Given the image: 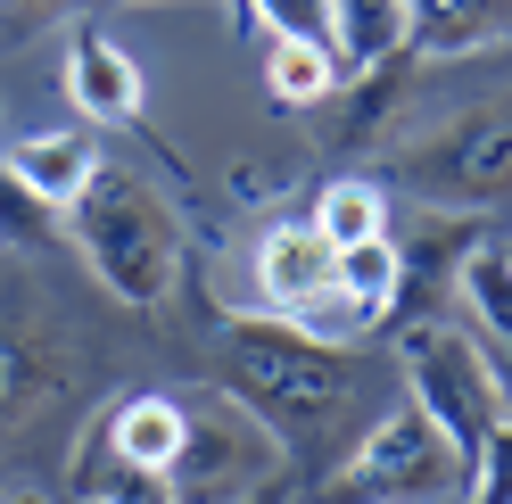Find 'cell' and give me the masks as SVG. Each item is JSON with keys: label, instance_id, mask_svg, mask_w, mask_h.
Wrapping results in <instances>:
<instances>
[{"label": "cell", "instance_id": "9c48e42d", "mask_svg": "<svg viewBox=\"0 0 512 504\" xmlns=\"http://www.w3.org/2000/svg\"><path fill=\"white\" fill-rule=\"evenodd\" d=\"M0 166H9L42 207L67 215V207L91 191V174L108 166V149H100V133H91V124H34V133H17L9 149H0Z\"/></svg>", "mask_w": 512, "mask_h": 504}, {"label": "cell", "instance_id": "ac0fdd59", "mask_svg": "<svg viewBox=\"0 0 512 504\" xmlns=\"http://www.w3.org/2000/svg\"><path fill=\"white\" fill-rule=\"evenodd\" d=\"M240 9L265 25V42H323L331 50V0H240Z\"/></svg>", "mask_w": 512, "mask_h": 504}, {"label": "cell", "instance_id": "3957f363", "mask_svg": "<svg viewBox=\"0 0 512 504\" xmlns=\"http://www.w3.org/2000/svg\"><path fill=\"white\" fill-rule=\"evenodd\" d=\"M67 240L83 248V265L100 273L124 306H157L182 281V224L133 166L91 174V191L67 207Z\"/></svg>", "mask_w": 512, "mask_h": 504}, {"label": "cell", "instance_id": "7c38bea8", "mask_svg": "<svg viewBox=\"0 0 512 504\" xmlns=\"http://www.w3.org/2000/svg\"><path fill=\"white\" fill-rule=\"evenodd\" d=\"M67 100H75V116L100 133V124H133L141 116V100H149V83H141V67L124 58L108 34H83L67 42Z\"/></svg>", "mask_w": 512, "mask_h": 504}, {"label": "cell", "instance_id": "603a6c76", "mask_svg": "<svg viewBox=\"0 0 512 504\" xmlns=\"http://www.w3.org/2000/svg\"><path fill=\"white\" fill-rule=\"evenodd\" d=\"M248 504H298V496H290V488H281V480H273V488H256Z\"/></svg>", "mask_w": 512, "mask_h": 504}, {"label": "cell", "instance_id": "8fae6325", "mask_svg": "<svg viewBox=\"0 0 512 504\" xmlns=\"http://www.w3.org/2000/svg\"><path fill=\"white\" fill-rule=\"evenodd\" d=\"M182 422H190V397H166V389H141V397H124L108 405V422H100V463H124V471H157L166 480V463L182 455Z\"/></svg>", "mask_w": 512, "mask_h": 504}, {"label": "cell", "instance_id": "ffe728a7", "mask_svg": "<svg viewBox=\"0 0 512 504\" xmlns=\"http://www.w3.org/2000/svg\"><path fill=\"white\" fill-rule=\"evenodd\" d=\"M463 504H512V414L488 430V447L471 455V480H463Z\"/></svg>", "mask_w": 512, "mask_h": 504}, {"label": "cell", "instance_id": "2e32d148", "mask_svg": "<svg viewBox=\"0 0 512 504\" xmlns=\"http://www.w3.org/2000/svg\"><path fill=\"white\" fill-rule=\"evenodd\" d=\"M331 281H339V290L356 298L364 314H380V323H389V314H397V240L380 232V240H364V248H339Z\"/></svg>", "mask_w": 512, "mask_h": 504}, {"label": "cell", "instance_id": "8992f818", "mask_svg": "<svg viewBox=\"0 0 512 504\" xmlns=\"http://www.w3.org/2000/svg\"><path fill=\"white\" fill-rule=\"evenodd\" d=\"M405 372H413V405L463 447V463L488 447V430L504 422V389L488 372V348H479L471 323H422L405 331Z\"/></svg>", "mask_w": 512, "mask_h": 504}, {"label": "cell", "instance_id": "cb8c5ba5", "mask_svg": "<svg viewBox=\"0 0 512 504\" xmlns=\"http://www.w3.org/2000/svg\"><path fill=\"white\" fill-rule=\"evenodd\" d=\"M504 257H512V232H504Z\"/></svg>", "mask_w": 512, "mask_h": 504}, {"label": "cell", "instance_id": "484cf974", "mask_svg": "<svg viewBox=\"0 0 512 504\" xmlns=\"http://www.w3.org/2000/svg\"><path fill=\"white\" fill-rule=\"evenodd\" d=\"M455 504H463V496H455Z\"/></svg>", "mask_w": 512, "mask_h": 504}, {"label": "cell", "instance_id": "7402d4cb", "mask_svg": "<svg viewBox=\"0 0 512 504\" xmlns=\"http://www.w3.org/2000/svg\"><path fill=\"white\" fill-rule=\"evenodd\" d=\"M0 504H50L42 488H0Z\"/></svg>", "mask_w": 512, "mask_h": 504}, {"label": "cell", "instance_id": "6da1fadb", "mask_svg": "<svg viewBox=\"0 0 512 504\" xmlns=\"http://www.w3.org/2000/svg\"><path fill=\"white\" fill-rule=\"evenodd\" d=\"M223 397H240L273 430V447L298 455V471H314V488L380 422V414H356L364 397L356 348H323V339L290 331L281 314H232L223 323Z\"/></svg>", "mask_w": 512, "mask_h": 504}, {"label": "cell", "instance_id": "4fadbf2b", "mask_svg": "<svg viewBox=\"0 0 512 504\" xmlns=\"http://www.w3.org/2000/svg\"><path fill=\"white\" fill-rule=\"evenodd\" d=\"M331 58L339 83L405 58V0H331Z\"/></svg>", "mask_w": 512, "mask_h": 504}, {"label": "cell", "instance_id": "277c9868", "mask_svg": "<svg viewBox=\"0 0 512 504\" xmlns=\"http://www.w3.org/2000/svg\"><path fill=\"white\" fill-rule=\"evenodd\" d=\"M463 480H471V463L455 438L422 405H389L323 480V504H455Z\"/></svg>", "mask_w": 512, "mask_h": 504}, {"label": "cell", "instance_id": "e0dca14e", "mask_svg": "<svg viewBox=\"0 0 512 504\" xmlns=\"http://www.w3.org/2000/svg\"><path fill=\"white\" fill-rule=\"evenodd\" d=\"M281 323H290V331H306V339H323V348H364L380 314H364V306H356V298H347L339 281H331V290H314L298 314H281Z\"/></svg>", "mask_w": 512, "mask_h": 504}, {"label": "cell", "instance_id": "d6986e66", "mask_svg": "<svg viewBox=\"0 0 512 504\" xmlns=\"http://www.w3.org/2000/svg\"><path fill=\"white\" fill-rule=\"evenodd\" d=\"M50 224H58V207H42L9 166H0V240H17V248H50Z\"/></svg>", "mask_w": 512, "mask_h": 504}, {"label": "cell", "instance_id": "5bb4252c", "mask_svg": "<svg viewBox=\"0 0 512 504\" xmlns=\"http://www.w3.org/2000/svg\"><path fill=\"white\" fill-rule=\"evenodd\" d=\"M306 224L331 240V257L339 248H364V240L389 232V191H380L372 174H331V182H314V215Z\"/></svg>", "mask_w": 512, "mask_h": 504}, {"label": "cell", "instance_id": "44dd1931", "mask_svg": "<svg viewBox=\"0 0 512 504\" xmlns=\"http://www.w3.org/2000/svg\"><path fill=\"white\" fill-rule=\"evenodd\" d=\"M75 0H0V25H9V34H42L50 17H67Z\"/></svg>", "mask_w": 512, "mask_h": 504}, {"label": "cell", "instance_id": "d4e9b609", "mask_svg": "<svg viewBox=\"0 0 512 504\" xmlns=\"http://www.w3.org/2000/svg\"><path fill=\"white\" fill-rule=\"evenodd\" d=\"M124 9H141V0H124Z\"/></svg>", "mask_w": 512, "mask_h": 504}, {"label": "cell", "instance_id": "5b68a950", "mask_svg": "<svg viewBox=\"0 0 512 504\" xmlns=\"http://www.w3.org/2000/svg\"><path fill=\"white\" fill-rule=\"evenodd\" d=\"M273 480H281L273 430L256 422L240 397H190L182 455L166 463V496L174 504H248L256 488H273Z\"/></svg>", "mask_w": 512, "mask_h": 504}, {"label": "cell", "instance_id": "7a4b0ae2", "mask_svg": "<svg viewBox=\"0 0 512 504\" xmlns=\"http://www.w3.org/2000/svg\"><path fill=\"white\" fill-rule=\"evenodd\" d=\"M512 50H479V83L446 91L430 67H413V108L397 133V182L446 215H504L512 207Z\"/></svg>", "mask_w": 512, "mask_h": 504}, {"label": "cell", "instance_id": "52a82bcc", "mask_svg": "<svg viewBox=\"0 0 512 504\" xmlns=\"http://www.w3.org/2000/svg\"><path fill=\"white\" fill-rule=\"evenodd\" d=\"M389 240H397V232H389ZM471 248H479V215L413 207V232L397 240V306L413 314V323H446V298H455Z\"/></svg>", "mask_w": 512, "mask_h": 504}, {"label": "cell", "instance_id": "30bf717a", "mask_svg": "<svg viewBox=\"0 0 512 504\" xmlns=\"http://www.w3.org/2000/svg\"><path fill=\"white\" fill-rule=\"evenodd\" d=\"M512 50V0H405V58Z\"/></svg>", "mask_w": 512, "mask_h": 504}, {"label": "cell", "instance_id": "9a60e30c", "mask_svg": "<svg viewBox=\"0 0 512 504\" xmlns=\"http://www.w3.org/2000/svg\"><path fill=\"white\" fill-rule=\"evenodd\" d=\"M265 91L281 108H323L331 91H339V58L323 42H265Z\"/></svg>", "mask_w": 512, "mask_h": 504}, {"label": "cell", "instance_id": "ba28073f", "mask_svg": "<svg viewBox=\"0 0 512 504\" xmlns=\"http://www.w3.org/2000/svg\"><path fill=\"white\" fill-rule=\"evenodd\" d=\"M331 240L314 224H265L248 240V290H240V314H298L314 290H331Z\"/></svg>", "mask_w": 512, "mask_h": 504}]
</instances>
